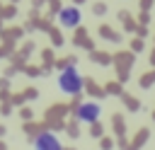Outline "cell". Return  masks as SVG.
Here are the masks:
<instances>
[{
	"instance_id": "6da1fadb",
	"label": "cell",
	"mask_w": 155,
	"mask_h": 150,
	"mask_svg": "<svg viewBox=\"0 0 155 150\" xmlns=\"http://www.w3.org/2000/svg\"><path fill=\"white\" fill-rule=\"evenodd\" d=\"M56 85H58V90H61L63 94L78 97V94L82 92V87H85V77H82V73H80L75 65H65V68L58 70Z\"/></svg>"
},
{
	"instance_id": "7a4b0ae2",
	"label": "cell",
	"mask_w": 155,
	"mask_h": 150,
	"mask_svg": "<svg viewBox=\"0 0 155 150\" xmlns=\"http://www.w3.org/2000/svg\"><path fill=\"white\" fill-rule=\"evenodd\" d=\"M99 116H102V104L99 102H80L78 104V109H75V119L80 121V123H94V121H99Z\"/></svg>"
},
{
	"instance_id": "3957f363",
	"label": "cell",
	"mask_w": 155,
	"mask_h": 150,
	"mask_svg": "<svg viewBox=\"0 0 155 150\" xmlns=\"http://www.w3.org/2000/svg\"><path fill=\"white\" fill-rule=\"evenodd\" d=\"M80 22H82V10L78 5H65L58 10V24L63 29H75Z\"/></svg>"
},
{
	"instance_id": "277c9868",
	"label": "cell",
	"mask_w": 155,
	"mask_h": 150,
	"mask_svg": "<svg viewBox=\"0 0 155 150\" xmlns=\"http://www.w3.org/2000/svg\"><path fill=\"white\" fill-rule=\"evenodd\" d=\"M31 150H63V143L53 131H41L31 140Z\"/></svg>"
}]
</instances>
